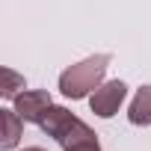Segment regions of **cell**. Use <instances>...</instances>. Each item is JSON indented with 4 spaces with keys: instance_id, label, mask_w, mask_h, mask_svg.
Here are the masks:
<instances>
[{
    "instance_id": "obj_3",
    "label": "cell",
    "mask_w": 151,
    "mask_h": 151,
    "mask_svg": "<svg viewBox=\"0 0 151 151\" xmlns=\"http://www.w3.org/2000/svg\"><path fill=\"white\" fill-rule=\"evenodd\" d=\"M12 101H15V113H18L24 122H33V124H39V122L45 119L47 107H50V95H47L45 89H24V92H18Z\"/></svg>"
},
{
    "instance_id": "obj_8",
    "label": "cell",
    "mask_w": 151,
    "mask_h": 151,
    "mask_svg": "<svg viewBox=\"0 0 151 151\" xmlns=\"http://www.w3.org/2000/svg\"><path fill=\"white\" fill-rule=\"evenodd\" d=\"M65 151H101V145H98V139H86V142H77V145L65 148Z\"/></svg>"
},
{
    "instance_id": "obj_4",
    "label": "cell",
    "mask_w": 151,
    "mask_h": 151,
    "mask_svg": "<svg viewBox=\"0 0 151 151\" xmlns=\"http://www.w3.org/2000/svg\"><path fill=\"white\" fill-rule=\"evenodd\" d=\"M77 122H80V119L74 116V113H68L65 107L50 104V107H47V113H45V119L39 122V127H42L47 136H53V139L59 142V139H62V136H65V133H68L74 124H77Z\"/></svg>"
},
{
    "instance_id": "obj_5",
    "label": "cell",
    "mask_w": 151,
    "mask_h": 151,
    "mask_svg": "<svg viewBox=\"0 0 151 151\" xmlns=\"http://www.w3.org/2000/svg\"><path fill=\"white\" fill-rule=\"evenodd\" d=\"M0 122H3V139H0V148L3 151H12L21 139V124L24 119L15 113V110H0Z\"/></svg>"
},
{
    "instance_id": "obj_7",
    "label": "cell",
    "mask_w": 151,
    "mask_h": 151,
    "mask_svg": "<svg viewBox=\"0 0 151 151\" xmlns=\"http://www.w3.org/2000/svg\"><path fill=\"white\" fill-rule=\"evenodd\" d=\"M3 89H0V92H3L6 98H15L18 95V89H24V77H18V74L12 71V68H3Z\"/></svg>"
},
{
    "instance_id": "obj_6",
    "label": "cell",
    "mask_w": 151,
    "mask_h": 151,
    "mask_svg": "<svg viewBox=\"0 0 151 151\" xmlns=\"http://www.w3.org/2000/svg\"><path fill=\"white\" fill-rule=\"evenodd\" d=\"M127 119L130 124H151V86H142L136 92V98L130 101V110H127Z\"/></svg>"
},
{
    "instance_id": "obj_2",
    "label": "cell",
    "mask_w": 151,
    "mask_h": 151,
    "mask_svg": "<svg viewBox=\"0 0 151 151\" xmlns=\"http://www.w3.org/2000/svg\"><path fill=\"white\" fill-rule=\"evenodd\" d=\"M124 95H127V86H124L122 80L101 83V86L92 92V101H89V104H92V113H95L98 119H113V116L119 113Z\"/></svg>"
},
{
    "instance_id": "obj_9",
    "label": "cell",
    "mask_w": 151,
    "mask_h": 151,
    "mask_svg": "<svg viewBox=\"0 0 151 151\" xmlns=\"http://www.w3.org/2000/svg\"><path fill=\"white\" fill-rule=\"evenodd\" d=\"M24 151H45V148H39V145H33V148H24Z\"/></svg>"
},
{
    "instance_id": "obj_1",
    "label": "cell",
    "mask_w": 151,
    "mask_h": 151,
    "mask_svg": "<svg viewBox=\"0 0 151 151\" xmlns=\"http://www.w3.org/2000/svg\"><path fill=\"white\" fill-rule=\"evenodd\" d=\"M107 65H110V53H95L77 65H68L62 74H59V92L71 101H80L86 98L89 92H95L107 74Z\"/></svg>"
}]
</instances>
